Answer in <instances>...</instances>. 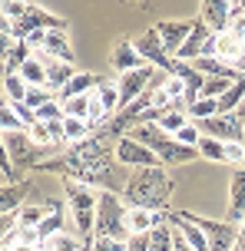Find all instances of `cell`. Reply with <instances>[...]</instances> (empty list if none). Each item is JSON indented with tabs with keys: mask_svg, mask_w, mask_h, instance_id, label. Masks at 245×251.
Masks as SVG:
<instances>
[{
	"mask_svg": "<svg viewBox=\"0 0 245 251\" xmlns=\"http://www.w3.org/2000/svg\"><path fill=\"white\" fill-rule=\"evenodd\" d=\"M169 195H172V178L166 176L163 165L156 169H136L129 176V185L123 192L126 208H146V212H163Z\"/></svg>",
	"mask_w": 245,
	"mask_h": 251,
	"instance_id": "1",
	"label": "cell"
},
{
	"mask_svg": "<svg viewBox=\"0 0 245 251\" xmlns=\"http://www.w3.org/2000/svg\"><path fill=\"white\" fill-rule=\"evenodd\" d=\"M126 201L116 192H100V205H96V228H93V238H129L126 228Z\"/></svg>",
	"mask_w": 245,
	"mask_h": 251,
	"instance_id": "2",
	"label": "cell"
},
{
	"mask_svg": "<svg viewBox=\"0 0 245 251\" xmlns=\"http://www.w3.org/2000/svg\"><path fill=\"white\" fill-rule=\"evenodd\" d=\"M66 188V201L73 208V218H77V231L80 238H90L93 228H96V205H100V192L90 185H83L77 178H63Z\"/></svg>",
	"mask_w": 245,
	"mask_h": 251,
	"instance_id": "3",
	"label": "cell"
},
{
	"mask_svg": "<svg viewBox=\"0 0 245 251\" xmlns=\"http://www.w3.org/2000/svg\"><path fill=\"white\" fill-rule=\"evenodd\" d=\"M53 152H56V146L43 149V146H37V142L30 139V132H3V155H7L17 169H40V165L47 162L43 155H53ZM53 159H56V155H53Z\"/></svg>",
	"mask_w": 245,
	"mask_h": 251,
	"instance_id": "4",
	"label": "cell"
},
{
	"mask_svg": "<svg viewBox=\"0 0 245 251\" xmlns=\"http://www.w3.org/2000/svg\"><path fill=\"white\" fill-rule=\"evenodd\" d=\"M195 228H202V235L209 238V251H235L239 245V225L232 222H216V218H202L195 212H182Z\"/></svg>",
	"mask_w": 245,
	"mask_h": 251,
	"instance_id": "5",
	"label": "cell"
},
{
	"mask_svg": "<svg viewBox=\"0 0 245 251\" xmlns=\"http://www.w3.org/2000/svg\"><path fill=\"white\" fill-rule=\"evenodd\" d=\"M133 47H136L142 60L149 63V66H156L159 73H166V76H172V73H176V63H179V60L166 53L163 40H159V33H156V26H153V30H146V33H142V37L136 40Z\"/></svg>",
	"mask_w": 245,
	"mask_h": 251,
	"instance_id": "6",
	"label": "cell"
},
{
	"mask_svg": "<svg viewBox=\"0 0 245 251\" xmlns=\"http://www.w3.org/2000/svg\"><path fill=\"white\" fill-rule=\"evenodd\" d=\"M202 129V136H212L219 142H245V119L242 113H225V116H212L206 123H195Z\"/></svg>",
	"mask_w": 245,
	"mask_h": 251,
	"instance_id": "7",
	"label": "cell"
},
{
	"mask_svg": "<svg viewBox=\"0 0 245 251\" xmlns=\"http://www.w3.org/2000/svg\"><path fill=\"white\" fill-rule=\"evenodd\" d=\"M116 162L119 165H133V169H156V165H163L153 149L139 146L133 136H123L116 142Z\"/></svg>",
	"mask_w": 245,
	"mask_h": 251,
	"instance_id": "8",
	"label": "cell"
},
{
	"mask_svg": "<svg viewBox=\"0 0 245 251\" xmlns=\"http://www.w3.org/2000/svg\"><path fill=\"white\" fill-rule=\"evenodd\" d=\"M232 17H235V3H229V0H206V3L199 7V20H202L216 37H219V33H229Z\"/></svg>",
	"mask_w": 245,
	"mask_h": 251,
	"instance_id": "9",
	"label": "cell"
},
{
	"mask_svg": "<svg viewBox=\"0 0 245 251\" xmlns=\"http://www.w3.org/2000/svg\"><path fill=\"white\" fill-rule=\"evenodd\" d=\"M192 26L195 20H163V24H156V33H159L169 56H179V50L186 47V40L192 33Z\"/></svg>",
	"mask_w": 245,
	"mask_h": 251,
	"instance_id": "10",
	"label": "cell"
},
{
	"mask_svg": "<svg viewBox=\"0 0 245 251\" xmlns=\"http://www.w3.org/2000/svg\"><path fill=\"white\" fill-rule=\"evenodd\" d=\"M33 56H37V60L43 63V70H47V86H50V89H56V93H60V89H63L66 83H70V79H73V76L80 73V70L73 66V63H63V60H56V56H50L47 50L33 53Z\"/></svg>",
	"mask_w": 245,
	"mask_h": 251,
	"instance_id": "11",
	"label": "cell"
},
{
	"mask_svg": "<svg viewBox=\"0 0 245 251\" xmlns=\"http://www.w3.org/2000/svg\"><path fill=\"white\" fill-rule=\"evenodd\" d=\"M225 222L242 228L245 222V169H235L232 172V182H229V215Z\"/></svg>",
	"mask_w": 245,
	"mask_h": 251,
	"instance_id": "12",
	"label": "cell"
},
{
	"mask_svg": "<svg viewBox=\"0 0 245 251\" xmlns=\"http://www.w3.org/2000/svg\"><path fill=\"white\" fill-rule=\"evenodd\" d=\"M166 222V212H146V208H129L126 212V228L129 235H149L156 225Z\"/></svg>",
	"mask_w": 245,
	"mask_h": 251,
	"instance_id": "13",
	"label": "cell"
},
{
	"mask_svg": "<svg viewBox=\"0 0 245 251\" xmlns=\"http://www.w3.org/2000/svg\"><path fill=\"white\" fill-rule=\"evenodd\" d=\"M192 66H195V73H202L206 79H212V76H216V79H232V83L239 79L235 66H232V63H225V60H219V56H209V60L199 56V60H192Z\"/></svg>",
	"mask_w": 245,
	"mask_h": 251,
	"instance_id": "14",
	"label": "cell"
},
{
	"mask_svg": "<svg viewBox=\"0 0 245 251\" xmlns=\"http://www.w3.org/2000/svg\"><path fill=\"white\" fill-rule=\"evenodd\" d=\"M96 83H100V76H93V73H77L63 89H60V93H56V100H60V102H70V100H77V96H90L93 89H96Z\"/></svg>",
	"mask_w": 245,
	"mask_h": 251,
	"instance_id": "15",
	"label": "cell"
},
{
	"mask_svg": "<svg viewBox=\"0 0 245 251\" xmlns=\"http://www.w3.org/2000/svg\"><path fill=\"white\" fill-rule=\"evenodd\" d=\"M47 215H50V205L43 201H30V205H24L20 212H17V228L20 231H37L43 222H47Z\"/></svg>",
	"mask_w": 245,
	"mask_h": 251,
	"instance_id": "16",
	"label": "cell"
},
{
	"mask_svg": "<svg viewBox=\"0 0 245 251\" xmlns=\"http://www.w3.org/2000/svg\"><path fill=\"white\" fill-rule=\"evenodd\" d=\"M113 66H116L119 76H123V73H133V70H142V66H149V63L139 56V50H136L133 43H119L116 50H113Z\"/></svg>",
	"mask_w": 245,
	"mask_h": 251,
	"instance_id": "17",
	"label": "cell"
},
{
	"mask_svg": "<svg viewBox=\"0 0 245 251\" xmlns=\"http://www.w3.org/2000/svg\"><path fill=\"white\" fill-rule=\"evenodd\" d=\"M30 56H33V50L27 47L24 40H17L13 47H7L3 50V76H13V73H20L27 63H30Z\"/></svg>",
	"mask_w": 245,
	"mask_h": 251,
	"instance_id": "18",
	"label": "cell"
},
{
	"mask_svg": "<svg viewBox=\"0 0 245 251\" xmlns=\"http://www.w3.org/2000/svg\"><path fill=\"white\" fill-rule=\"evenodd\" d=\"M30 192V185H0V215H17L24 205V195Z\"/></svg>",
	"mask_w": 245,
	"mask_h": 251,
	"instance_id": "19",
	"label": "cell"
},
{
	"mask_svg": "<svg viewBox=\"0 0 245 251\" xmlns=\"http://www.w3.org/2000/svg\"><path fill=\"white\" fill-rule=\"evenodd\" d=\"M43 50L50 53V56H56V60L63 63H73L77 56H73V50H70V40H66V30H50L47 33V47Z\"/></svg>",
	"mask_w": 245,
	"mask_h": 251,
	"instance_id": "20",
	"label": "cell"
},
{
	"mask_svg": "<svg viewBox=\"0 0 245 251\" xmlns=\"http://www.w3.org/2000/svg\"><path fill=\"white\" fill-rule=\"evenodd\" d=\"M242 53H245V43L239 37H232V33H219V37H216V56H219V60L235 63Z\"/></svg>",
	"mask_w": 245,
	"mask_h": 251,
	"instance_id": "21",
	"label": "cell"
},
{
	"mask_svg": "<svg viewBox=\"0 0 245 251\" xmlns=\"http://www.w3.org/2000/svg\"><path fill=\"white\" fill-rule=\"evenodd\" d=\"M172 241H176V225L169 218L149 231V251H172Z\"/></svg>",
	"mask_w": 245,
	"mask_h": 251,
	"instance_id": "22",
	"label": "cell"
},
{
	"mask_svg": "<svg viewBox=\"0 0 245 251\" xmlns=\"http://www.w3.org/2000/svg\"><path fill=\"white\" fill-rule=\"evenodd\" d=\"M189 123H192V119H189V113H186V109H166V113L156 119V126H159L166 136H172V139H176V132H179V129H186Z\"/></svg>",
	"mask_w": 245,
	"mask_h": 251,
	"instance_id": "23",
	"label": "cell"
},
{
	"mask_svg": "<svg viewBox=\"0 0 245 251\" xmlns=\"http://www.w3.org/2000/svg\"><path fill=\"white\" fill-rule=\"evenodd\" d=\"M96 100L106 106V113H113L119 106V83H113V79H103L100 76V83H96Z\"/></svg>",
	"mask_w": 245,
	"mask_h": 251,
	"instance_id": "24",
	"label": "cell"
},
{
	"mask_svg": "<svg viewBox=\"0 0 245 251\" xmlns=\"http://www.w3.org/2000/svg\"><path fill=\"white\" fill-rule=\"evenodd\" d=\"M27 93H30V86H27V79L20 73L3 76V96H7V102H24Z\"/></svg>",
	"mask_w": 245,
	"mask_h": 251,
	"instance_id": "25",
	"label": "cell"
},
{
	"mask_svg": "<svg viewBox=\"0 0 245 251\" xmlns=\"http://www.w3.org/2000/svg\"><path fill=\"white\" fill-rule=\"evenodd\" d=\"M83 248L86 245H80V238H70L66 231H60V235H53L40 245V251H83Z\"/></svg>",
	"mask_w": 245,
	"mask_h": 251,
	"instance_id": "26",
	"label": "cell"
},
{
	"mask_svg": "<svg viewBox=\"0 0 245 251\" xmlns=\"http://www.w3.org/2000/svg\"><path fill=\"white\" fill-rule=\"evenodd\" d=\"M199 155L209 159V162H225V142H219L212 136H202L199 139Z\"/></svg>",
	"mask_w": 245,
	"mask_h": 251,
	"instance_id": "27",
	"label": "cell"
},
{
	"mask_svg": "<svg viewBox=\"0 0 245 251\" xmlns=\"http://www.w3.org/2000/svg\"><path fill=\"white\" fill-rule=\"evenodd\" d=\"M20 76L27 79V86H47V70H43V63H40L37 56H30V63L20 70ZM47 89H50V86H47Z\"/></svg>",
	"mask_w": 245,
	"mask_h": 251,
	"instance_id": "28",
	"label": "cell"
},
{
	"mask_svg": "<svg viewBox=\"0 0 245 251\" xmlns=\"http://www.w3.org/2000/svg\"><path fill=\"white\" fill-rule=\"evenodd\" d=\"M90 109H93V93L90 96H77V100L63 102V113L70 119H90Z\"/></svg>",
	"mask_w": 245,
	"mask_h": 251,
	"instance_id": "29",
	"label": "cell"
},
{
	"mask_svg": "<svg viewBox=\"0 0 245 251\" xmlns=\"http://www.w3.org/2000/svg\"><path fill=\"white\" fill-rule=\"evenodd\" d=\"M212 116H219V100H199L192 109H189V119H192V123H206Z\"/></svg>",
	"mask_w": 245,
	"mask_h": 251,
	"instance_id": "30",
	"label": "cell"
},
{
	"mask_svg": "<svg viewBox=\"0 0 245 251\" xmlns=\"http://www.w3.org/2000/svg\"><path fill=\"white\" fill-rule=\"evenodd\" d=\"M0 123H3V132H30V129L20 123V116L13 113L10 102H3V106H0Z\"/></svg>",
	"mask_w": 245,
	"mask_h": 251,
	"instance_id": "31",
	"label": "cell"
},
{
	"mask_svg": "<svg viewBox=\"0 0 245 251\" xmlns=\"http://www.w3.org/2000/svg\"><path fill=\"white\" fill-rule=\"evenodd\" d=\"M53 100H56V96H53L47 86H30V93H27L24 102L33 109V113H37V109H43V106H47V102H53Z\"/></svg>",
	"mask_w": 245,
	"mask_h": 251,
	"instance_id": "32",
	"label": "cell"
},
{
	"mask_svg": "<svg viewBox=\"0 0 245 251\" xmlns=\"http://www.w3.org/2000/svg\"><path fill=\"white\" fill-rule=\"evenodd\" d=\"M232 89V79H206V86H202V100H222L225 93Z\"/></svg>",
	"mask_w": 245,
	"mask_h": 251,
	"instance_id": "33",
	"label": "cell"
},
{
	"mask_svg": "<svg viewBox=\"0 0 245 251\" xmlns=\"http://www.w3.org/2000/svg\"><path fill=\"white\" fill-rule=\"evenodd\" d=\"M199 132H202V129H199L195 123H189L186 129H179V132H176V142H179V146H186V149H199V139H202Z\"/></svg>",
	"mask_w": 245,
	"mask_h": 251,
	"instance_id": "34",
	"label": "cell"
},
{
	"mask_svg": "<svg viewBox=\"0 0 245 251\" xmlns=\"http://www.w3.org/2000/svg\"><path fill=\"white\" fill-rule=\"evenodd\" d=\"M37 119H40V123H56V119H66V113H63V102H60V100L47 102L43 109H37Z\"/></svg>",
	"mask_w": 245,
	"mask_h": 251,
	"instance_id": "35",
	"label": "cell"
},
{
	"mask_svg": "<svg viewBox=\"0 0 245 251\" xmlns=\"http://www.w3.org/2000/svg\"><path fill=\"white\" fill-rule=\"evenodd\" d=\"M225 162H232V165L245 162V142H225Z\"/></svg>",
	"mask_w": 245,
	"mask_h": 251,
	"instance_id": "36",
	"label": "cell"
},
{
	"mask_svg": "<svg viewBox=\"0 0 245 251\" xmlns=\"http://www.w3.org/2000/svg\"><path fill=\"white\" fill-rule=\"evenodd\" d=\"M229 33H232V37H239V40L245 43V3H242V7H235V17H232Z\"/></svg>",
	"mask_w": 245,
	"mask_h": 251,
	"instance_id": "37",
	"label": "cell"
},
{
	"mask_svg": "<svg viewBox=\"0 0 245 251\" xmlns=\"http://www.w3.org/2000/svg\"><path fill=\"white\" fill-rule=\"evenodd\" d=\"M90 251H126V241H116V238H96V241H90Z\"/></svg>",
	"mask_w": 245,
	"mask_h": 251,
	"instance_id": "38",
	"label": "cell"
},
{
	"mask_svg": "<svg viewBox=\"0 0 245 251\" xmlns=\"http://www.w3.org/2000/svg\"><path fill=\"white\" fill-rule=\"evenodd\" d=\"M126 251H149V235H129Z\"/></svg>",
	"mask_w": 245,
	"mask_h": 251,
	"instance_id": "39",
	"label": "cell"
},
{
	"mask_svg": "<svg viewBox=\"0 0 245 251\" xmlns=\"http://www.w3.org/2000/svg\"><path fill=\"white\" fill-rule=\"evenodd\" d=\"M232 66H235V73H239V76H245V53H242V56H239V60L232 63Z\"/></svg>",
	"mask_w": 245,
	"mask_h": 251,
	"instance_id": "40",
	"label": "cell"
},
{
	"mask_svg": "<svg viewBox=\"0 0 245 251\" xmlns=\"http://www.w3.org/2000/svg\"><path fill=\"white\" fill-rule=\"evenodd\" d=\"M13 251H40V248H33V245H17Z\"/></svg>",
	"mask_w": 245,
	"mask_h": 251,
	"instance_id": "41",
	"label": "cell"
},
{
	"mask_svg": "<svg viewBox=\"0 0 245 251\" xmlns=\"http://www.w3.org/2000/svg\"><path fill=\"white\" fill-rule=\"evenodd\" d=\"M239 113H242V119H245V102H242V109H239Z\"/></svg>",
	"mask_w": 245,
	"mask_h": 251,
	"instance_id": "42",
	"label": "cell"
},
{
	"mask_svg": "<svg viewBox=\"0 0 245 251\" xmlns=\"http://www.w3.org/2000/svg\"><path fill=\"white\" fill-rule=\"evenodd\" d=\"M83 251H90V245H86V248H83Z\"/></svg>",
	"mask_w": 245,
	"mask_h": 251,
	"instance_id": "43",
	"label": "cell"
}]
</instances>
